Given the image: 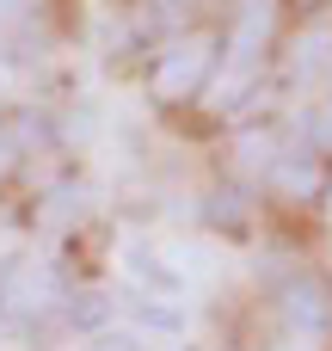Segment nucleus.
<instances>
[{
	"label": "nucleus",
	"mask_w": 332,
	"mask_h": 351,
	"mask_svg": "<svg viewBox=\"0 0 332 351\" xmlns=\"http://www.w3.org/2000/svg\"><path fill=\"white\" fill-rule=\"evenodd\" d=\"M216 68H222V43H216V31L166 37L160 56H154V68H148V93H154L160 105H185V99H197V93L216 80Z\"/></svg>",
	"instance_id": "obj_1"
},
{
	"label": "nucleus",
	"mask_w": 332,
	"mask_h": 351,
	"mask_svg": "<svg viewBox=\"0 0 332 351\" xmlns=\"http://www.w3.org/2000/svg\"><path fill=\"white\" fill-rule=\"evenodd\" d=\"M277 308H283V321H290L296 333H327V321H332V290H327V278H314V271L290 278V284L277 290Z\"/></svg>",
	"instance_id": "obj_2"
},
{
	"label": "nucleus",
	"mask_w": 332,
	"mask_h": 351,
	"mask_svg": "<svg viewBox=\"0 0 332 351\" xmlns=\"http://www.w3.org/2000/svg\"><path fill=\"white\" fill-rule=\"evenodd\" d=\"M265 185H271L277 197H290V204H308V197H320V160H314V148H296V142H283V154L265 167Z\"/></svg>",
	"instance_id": "obj_3"
},
{
	"label": "nucleus",
	"mask_w": 332,
	"mask_h": 351,
	"mask_svg": "<svg viewBox=\"0 0 332 351\" xmlns=\"http://www.w3.org/2000/svg\"><path fill=\"white\" fill-rule=\"evenodd\" d=\"M55 308V278H43V271H25V278H12L6 284V315L18 321H37V315H49Z\"/></svg>",
	"instance_id": "obj_4"
},
{
	"label": "nucleus",
	"mask_w": 332,
	"mask_h": 351,
	"mask_svg": "<svg viewBox=\"0 0 332 351\" xmlns=\"http://www.w3.org/2000/svg\"><path fill=\"white\" fill-rule=\"evenodd\" d=\"M290 74H296V80H332V25L302 31V43H296V56H290Z\"/></svg>",
	"instance_id": "obj_5"
},
{
	"label": "nucleus",
	"mask_w": 332,
	"mask_h": 351,
	"mask_svg": "<svg viewBox=\"0 0 332 351\" xmlns=\"http://www.w3.org/2000/svg\"><path fill=\"white\" fill-rule=\"evenodd\" d=\"M302 130H308V148H314V142H327V148H332V93L314 105V111H302Z\"/></svg>",
	"instance_id": "obj_6"
},
{
	"label": "nucleus",
	"mask_w": 332,
	"mask_h": 351,
	"mask_svg": "<svg viewBox=\"0 0 332 351\" xmlns=\"http://www.w3.org/2000/svg\"><path fill=\"white\" fill-rule=\"evenodd\" d=\"M62 315H68L74 327H99V321H105V296H86V302H74V308L62 302Z\"/></svg>",
	"instance_id": "obj_7"
},
{
	"label": "nucleus",
	"mask_w": 332,
	"mask_h": 351,
	"mask_svg": "<svg viewBox=\"0 0 332 351\" xmlns=\"http://www.w3.org/2000/svg\"><path fill=\"white\" fill-rule=\"evenodd\" d=\"M86 351H142V346H136L129 333H105V339H92Z\"/></svg>",
	"instance_id": "obj_8"
},
{
	"label": "nucleus",
	"mask_w": 332,
	"mask_h": 351,
	"mask_svg": "<svg viewBox=\"0 0 332 351\" xmlns=\"http://www.w3.org/2000/svg\"><path fill=\"white\" fill-rule=\"evenodd\" d=\"M31 0H0V25H18V12H25Z\"/></svg>",
	"instance_id": "obj_9"
},
{
	"label": "nucleus",
	"mask_w": 332,
	"mask_h": 351,
	"mask_svg": "<svg viewBox=\"0 0 332 351\" xmlns=\"http://www.w3.org/2000/svg\"><path fill=\"white\" fill-rule=\"evenodd\" d=\"M308 6H327V0H308Z\"/></svg>",
	"instance_id": "obj_10"
},
{
	"label": "nucleus",
	"mask_w": 332,
	"mask_h": 351,
	"mask_svg": "<svg viewBox=\"0 0 332 351\" xmlns=\"http://www.w3.org/2000/svg\"><path fill=\"white\" fill-rule=\"evenodd\" d=\"M0 167H6V148H0Z\"/></svg>",
	"instance_id": "obj_11"
}]
</instances>
